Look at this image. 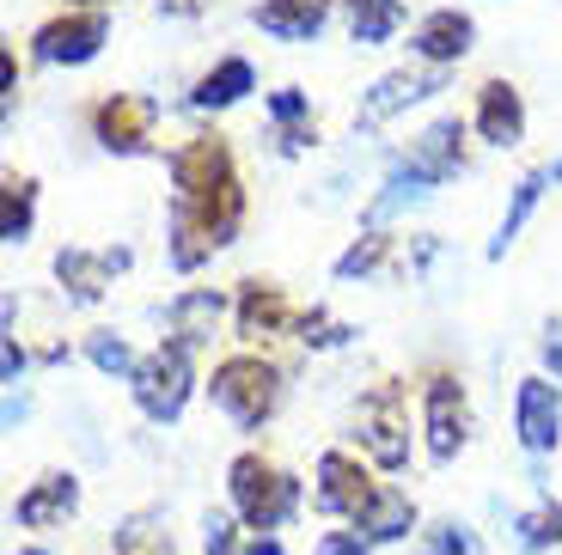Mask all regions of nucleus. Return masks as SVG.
Returning a JSON list of instances; mask_svg holds the SVG:
<instances>
[{
	"label": "nucleus",
	"instance_id": "1",
	"mask_svg": "<svg viewBox=\"0 0 562 555\" xmlns=\"http://www.w3.org/2000/svg\"><path fill=\"white\" fill-rule=\"evenodd\" d=\"M226 483H233V507H239V519L257 531V537L281 531L288 519H294V507H300V483H294L288 471H276L263 452H245V458H233Z\"/></svg>",
	"mask_w": 562,
	"mask_h": 555
},
{
	"label": "nucleus",
	"instance_id": "2",
	"mask_svg": "<svg viewBox=\"0 0 562 555\" xmlns=\"http://www.w3.org/2000/svg\"><path fill=\"white\" fill-rule=\"evenodd\" d=\"M276 397H281V373L269 361H257V354H233V361L214 366V403L239 428H263L276 416Z\"/></svg>",
	"mask_w": 562,
	"mask_h": 555
},
{
	"label": "nucleus",
	"instance_id": "3",
	"mask_svg": "<svg viewBox=\"0 0 562 555\" xmlns=\"http://www.w3.org/2000/svg\"><path fill=\"white\" fill-rule=\"evenodd\" d=\"M135 397L147 416L171 421L183 409V397H190V348L166 342L159 354H147V361L135 366Z\"/></svg>",
	"mask_w": 562,
	"mask_h": 555
},
{
	"label": "nucleus",
	"instance_id": "4",
	"mask_svg": "<svg viewBox=\"0 0 562 555\" xmlns=\"http://www.w3.org/2000/svg\"><path fill=\"white\" fill-rule=\"evenodd\" d=\"M361 445L373 452V464L397 471L409 458V440H404V403H397V385H380L373 397L361 403Z\"/></svg>",
	"mask_w": 562,
	"mask_h": 555
},
{
	"label": "nucleus",
	"instance_id": "5",
	"mask_svg": "<svg viewBox=\"0 0 562 555\" xmlns=\"http://www.w3.org/2000/svg\"><path fill=\"white\" fill-rule=\"evenodd\" d=\"M373 495H380V483L361 471V458H349V452H324V458H318V507H324V513L361 519V507Z\"/></svg>",
	"mask_w": 562,
	"mask_h": 555
},
{
	"label": "nucleus",
	"instance_id": "6",
	"mask_svg": "<svg viewBox=\"0 0 562 555\" xmlns=\"http://www.w3.org/2000/svg\"><path fill=\"white\" fill-rule=\"evenodd\" d=\"M171 178H178V195H202V190H226L233 178V154H226L221 135H196L190 147H183L178 159H171Z\"/></svg>",
	"mask_w": 562,
	"mask_h": 555
},
{
	"label": "nucleus",
	"instance_id": "7",
	"mask_svg": "<svg viewBox=\"0 0 562 555\" xmlns=\"http://www.w3.org/2000/svg\"><path fill=\"white\" fill-rule=\"evenodd\" d=\"M99 43H104V13H86V7H74V13L49 19V25L37 31V56H43V61H86Z\"/></svg>",
	"mask_w": 562,
	"mask_h": 555
},
{
	"label": "nucleus",
	"instance_id": "8",
	"mask_svg": "<svg viewBox=\"0 0 562 555\" xmlns=\"http://www.w3.org/2000/svg\"><path fill=\"white\" fill-rule=\"evenodd\" d=\"M428 452L435 458H452L464 445V390H459V378H447V373H435L428 378Z\"/></svg>",
	"mask_w": 562,
	"mask_h": 555
},
{
	"label": "nucleus",
	"instance_id": "9",
	"mask_svg": "<svg viewBox=\"0 0 562 555\" xmlns=\"http://www.w3.org/2000/svg\"><path fill=\"white\" fill-rule=\"evenodd\" d=\"M92 128H99L104 147H116V154H135L140 140H147V128H154V104H147V98L116 92V98H104L99 111H92Z\"/></svg>",
	"mask_w": 562,
	"mask_h": 555
},
{
	"label": "nucleus",
	"instance_id": "10",
	"mask_svg": "<svg viewBox=\"0 0 562 555\" xmlns=\"http://www.w3.org/2000/svg\"><path fill=\"white\" fill-rule=\"evenodd\" d=\"M562 433V397L557 385H544V378H526L520 385V445L526 452H550Z\"/></svg>",
	"mask_w": 562,
	"mask_h": 555
},
{
	"label": "nucleus",
	"instance_id": "11",
	"mask_svg": "<svg viewBox=\"0 0 562 555\" xmlns=\"http://www.w3.org/2000/svg\"><path fill=\"white\" fill-rule=\"evenodd\" d=\"M409 525H416V507H409V495L392 483H380V495L367 500L361 519H355V531H361L367 543H397V537H409Z\"/></svg>",
	"mask_w": 562,
	"mask_h": 555
},
{
	"label": "nucleus",
	"instance_id": "12",
	"mask_svg": "<svg viewBox=\"0 0 562 555\" xmlns=\"http://www.w3.org/2000/svg\"><path fill=\"white\" fill-rule=\"evenodd\" d=\"M74 507H80V488H74V476H43L31 495H19L13 519L25 531H43V525H56V519H68Z\"/></svg>",
	"mask_w": 562,
	"mask_h": 555
},
{
	"label": "nucleus",
	"instance_id": "13",
	"mask_svg": "<svg viewBox=\"0 0 562 555\" xmlns=\"http://www.w3.org/2000/svg\"><path fill=\"white\" fill-rule=\"evenodd\" d=\"M477 128H483V140H495V147L520 140L526 111H520V92H514L507 80H490V86L477 92Z\"/></svg>",
	"mask_w": 562,
	"mask_h": 555
},
{
	"label": "nucleus",
	"instance_id": "14",
	"mask_svg": "<svg viewBox=\"0 0 562 555\" xmlns=\"http://www.w3.org/2000/svg\"><path fill=\"white\" fill-rule=\"evenodd\" d=\"M281 324H288V299H281V287H269V281H245V293H239V336L245 342L281 336Z\"/></svg>",
	"mask_w": 562,
	"mask_h": 555
},
{
	"label": "nucleus",
	"instance_id": "15",
	"mask_svg": "<svg viewBox=\"0 0 562 555\" xmlns=\"http://www.w3.org/2000/svg\"><path fill=\"white\" fill-rule=\"evenodd\" d=\"M416 49L428 61H459L464 49H471V19L452 13V7H447V13H428L416 25Z\"/></svg>",
	"mask_w": 562,
	"mask_h": 555
},
{
	"label": "nucleus",
	"instance_id": "16",
	"mask_svg": "<svg viewBox=\"0 0 562 555\" xmlns=\"http://www.w3.org/2000/svg\"><path fill=\"white\" fill-rule=\"evenodd\" d=\"M257 25L276 31V37H312L324 25V0H263Z\"/></svg>",
	"mask_w": 562,
	"mask_h": 555
},
{
	"label": "nucleus",
	"instance_id": "17",
	"mask_svg": "<svg viewBox=\"0 0 562 555\" xmlns=\"http://www.w3.org/2000/svg\"><path fill=\"white\" fill-rule=\"evenodd\" d=\"M239 92H251V61H239V56H226L214 73H202V80H196V104H202V111L233 104Z\"/></svg>",
	"mask_w": 562,
	"mask_h": 555
},
{
	"label": "nucleus",
	"instance_id": "18",
	"mask_svg": "<svg viewBox=\"0 0 562 555\" xmlns=\"http://www.w3.org/2000/svg\"><path fill=\"white\" fill-rule=\"evenodd\" d=\"M56 269H61V281H74V293H80V299H92V293H104L111 257H80V250H61Z\"/></svg>",
	"mask_w": 562,
	"mask_h": 555
},
{
	"label": "nucleus",
	"instance_id": "19",
	"mask_svg": "<svg viewBox=\"0 0 562 555\" xmlns=\"http://www.w3.org/2000/svg\"><path fill=\"white\" fill-rule=\"evenodd\" d=\"M520 543H526V550H557V543H562V507H557V500H544V507L520 513Z\"/></svg>",
	"mask_w": 562,
	"mask_h": 555
},
{
	"label": "nucleus",
	"instance_id": "20",
	"mask_svg": "<svg viewBox=\"0 0 562 555\" xmlns=\"http://www.w3.org/2000/svg\"><path fill=\"white\" fill-rule=\"evenodd\" d=\"M349 19H355V37L380 43L397 25V0H349Z\"/></svg>",
	"mask_w": 562,
	"mask_h": 555
},
{
	"label": "nucleus",
	"instance_id": "21",
	"mask_svg": "<svg viewBox=\"0 0 562 555\" xmlns=\"http://www.w3.org/2000/svg\"><path fill=\"white\" fill-rule=\"evenodd\" d=\"M31 226V178H7V208H0V233L19 238Z\"/></svg>",
	"mask_w": 562,
	"mask_h": 555
},
{
	"label": "nucleus",
	"instance_id": "22",
	"mask_svg": "<svg viewBox=\"0 0 562 555\" xmlns=\"http://www.w3.org/2000/svg\"><path fill=\"white\" fill-rule=\"evenodd\" d=\"M452 140H459V123H440V128H428V135H422V154H416V166H422V171H447V166H452Z\"/></svg>",
	"mask_w": 562,
	"mask_h": 555
},
{
	"label": "nucleus",
	"instance_id": "23",
	"mask_svg": "<svg viewBox=\"0 0 562 555\" xmlns=\"http://www.w3.org/2000/svg\"><path fill=\"white\" fill-rule=\"evenodd\" d=\"M422 555H477V537L464 525H435L422 537Z\"/></svg>",
	"mask_w": 562,
	"mask_h": 555
},
{
	"label": "nucleus",
	"instance_id": "24",
	"mask_svg": "<svg viewBox=\"0 0 562 555\" xmlns=\"http://www.w3.org/2000/svg\"><path fill=\"white\" fill-rule=\"evenodd\" d=\"M404 98H422V80H416V73H392V80L380 86V98L367 104V116H385V111H397Z\"/></svg>",
	"mask_w": 562,
	"mask_h": 555
},
{
	"label": "nucleus",
	"instance_id": "25",
	"mask_svg": "<svg viewBox=\"0 0 562 555\" xmlns=\"http://www.w3.org/2000/svg\"><path fill=\"white\" fill-rule=\"evenodd\" d=\"M318 555H367V537L361 531H330V537H318Z\"/></svg>",
	"mask_w": 562,
	"mask_h": 555
},
{
	"label": "nucleus",
	"instance_id": "26",
	"mask_svg": "<svg viewBox=\"0 0 562 555\" xmlns=\"http://www.w3.org/2000/svg\"><path fill=\"white\" fill-rule=\"evenodd\" d=\"M385 257V238H373V245H355L349 257H342V275H355V269H373Z\"/></svg>",
	"mask_w": 562,
	"mask_h": 555
},
{
	"label": "nucleus",
	"instance_id": "27",
	"mask_svg": "<svg viewBox=\"0 0 562 555\" xmlns=\"http://www.w3.org/2000/svg\"><path fill=\"white\" fill-rule=\"evenodd\" d=\"M209 555H239V550H233V531H226V525H214V537H209Z\"/></svg>",
	"mask_w": 562,
	"mask_h": 555
},
{
	"label": "nucleus",
	"instance_id": "28",
	"mask_svg": "<svg viewBox=\"0 0 562 555\" xmlns=\"http://www.w3.org/2000/svg\"><path fill=\"white\" fill-rule=\"evenodd\" d=\"M245 555H281V543H276V537H257V543H251V550H245Z\"/></svg>",
	"mask_w": 562,
	"mask_h": 555
},
{
	"label": "nucleus",
	"instance_id": "29",
	"mask_svg": "<svg viewBox=\"0 0 562 555\" xmlns=\"http://www.w3.org/2000/svg\"><path fill=\"white\" fill-rule=\"evenodd\" d=\"M166 7H171V13H196L202 0H166Z\"/></svg>",
	"mask_w": 562,
	"mask_h": 555
},
{
	"label": "nucleus",
	"instance_id": "30",
	"mask_svg": "<svg viewBox=\"0 0 562 555\" xmlns=\"http://www.w3.org/2000/svg\"><path fill=\"white\" fill-rule=\"evenodd\" d=\"M544 354H550V361H557V373H562V342H550V348H544Z\"/></svg>",
	"mask_w": 562,
	"mask_h": 555
},
{
	"label": "nucleus",
	"instance_id": "31",
	"mask_svg": "<svg viewBox=\"0 0 562 555\" xmlns=\"http://www.w3.org/2000/svg\"><path fill=\"white\" fill-rule=\"evenodd\" d=\"M74 7H86V0H74Z\"/></svg>",
	"mask_w": 562,
	"mask_h": 555
}]
</instances>
